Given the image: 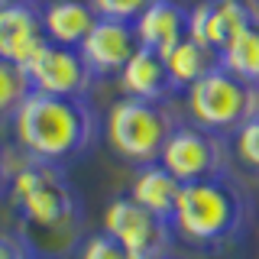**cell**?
<instances>
[{
    "label": "cell",
    "instance_id": "cell-1",
    "mask_svg": "<svg viewBox=\"0 0 259 259\" xmlns=\"http://www.w3.org/2000/svg\"><path fill=\"white\" fill-rule=\"evenodd\" d=\"M16 210V233L36 259H68L84 243V210L62 165L23 152L7 188Z\"/></svg>",
    "mask_w": 259,
    "mask_h": 259
},
{
    "label": "cell",
    "instance_id": "cell-2",
    "mask_svg": "<svg viewBox=\"0 0 259 259\" xmlns=\"http://www.w3.org/2000/svg\"><path fill=\"white\" fill-rule=\"evenodd\" d=\"M13 140L29 159L68 168L88 156L101 133L97 110L88 97H55L32 91L10 120Z\"/></svg>",
    "mask_w": 259,
    "mask_h": 259
},
{
    "label": "cell",
    "instance_id": "cell-3",
    "mask_svg": "<svg viewBox=\"0 0 259 259\" xmlns=\"http://www.w3.org/2000/svg\"><path fill=\"white\" fill-rule=\"evenodd\" d=\"M168 221H172L178 240H185L188 246L207 249V253H217L246 233L249 201L246 191L233 182V175L191 182L182 185Z\"/></svg>",
    "mask_w": 259,
    "mask_h": 259
},
{
    "label": "cell",
    "instance_id": "cell-4",
    "mask_svg": "<svg viewBox=\"0 0 259 259\" xmlns=\"http://www.w3.org/2000/svg\"><path fill=\"white\" fill-rule=\"evenodd\" d=\"M185 123L168 101H140V97H120L107 110V143L113 156L143 168L159 162L168 136L175 126Z\"/></svg>",
    "mask_w": 259,
    "mask_h": 259
},
{
    "label": "cell",
    "instance_id": "cell-5",
    "mask_svg": "<svg viewBox=\"0 0 259 259\" xmlns=\"http://www.w3.org/2000/svg\"><path fill=\"white\" fill-rule=\"evenodd\" d=\"M185 110L194 126L227 140L259 117V84H249L224 65H217L185 91Z\"/></svg>",
    "mask_w": 259,
    "mask_h": 259
},
{
    "label": "cell",
    "instance_id": "cell-6",
    "mask_svg": "<svg viewBox=\"0 0 259 259\" xmlns=\"http://www.w3.org/2000/svg\"><path fill=\"white\" fill-rule=\"evenodd\" d=\"M104 233H110L130 259H168L175 243L172 221L146 210L130 194H120L104 207Z\"/></svg>",
    "mask_w": 259,
    "mask_h": 259
},
{
    "label": "cell",
    "instance_id": "cell-7",
    "mask_svg": "<svg viewBox=\"0 0 259 259\" xmlns=\"http://www.w3.org/2000/svg\"><path fill=\"white\" fill-rule=\"evenodd\" d=\"M159 162L182 185L230 175V149H227V140L217 136V133H207V130H201V126H194L191 120H185V123L175 126V133L168 136Z\"/></svg>",
    "mask_w": 259,
    "mask_h": 259
},
{
    "label": "cell",
    "instance_id": "cell-8",
    "mask_svg": "<svg viewBox=\"0 0 259 259\" xmlns=\"http://www.w3.org/2000/svg\"><path fill=\"white\" fill-rule=\"evenodd\" d=\"M32 91L55 94V97H88L94 88V71L81 59L78 49L46 42L42 52L26 65Z\"/></svg>",
    "mask_w": 259,
    "mask_h": 259
},
{
    "label": "cell",
    "instance_id": "cell-9",
    "mask_svg": "<svg viewBox=\"0 0 259 259\" xmlns=\"http://www.w3.org/2000/svg\"><path fill=\"white\" fill-rule=\"evenodd\" d=\"M256 20L259 4L253 0H201L188 7V36L221 55L224 46Z\"/></svg>",
    "mask_w": 259,
    "mask_h": 259
},
{
    "label": "cell",
    "instance_id": "cell-10",
    "mask_svg": "<svg viewBox=\"0 0 259 259\" xmlns=\"http://www.w3.org/2000/svg\"><path fill=\"white\" fill-rule=\"evenodd\" d=\"M136 49H140V39H136L133 23L97 16L94 29L88 32V39L81 42L78 52L88 62V68L94 71V78H107L123 71V65L136 55Z\"/></svg>",
    "mask_w": 259,
    "mask_h": 259
},
{
    "label": "cell",
    "instance_id": "cell-11",
    "mask_svg": "<svg viewBox=\"0 0 259 259\" xmlns=\"http://www.w3.org/2000/svg\"><path fill=\"white\" fill-rule=\"evenodd\" d=\"M49 42L42 29V7L39 4H13L0 10V59L13 65H26L42 52Z\"/></svg>",
    "mask_w": 259,
    "mask_h": 259
},
{
    "label": "cell",
    "instance_id": "cell-12",
    "mask_svg": "<svg viewBox=\"0 0 259 259\" xmlns=\"http://www.w3.org/2000/svg\"><path fill=\"white\" fill-rule=\"evenodd\" d=\"M133 29L140 46L165 55L182 39H188V7H182L178 0H156L146 13L136 16Z\"/></svg>",
    "mask_w": 259,
    "mask_h": 259
},
{
    "label": "cell",
    "instance_id": "cell-13",
    "mask_svg": "<svg viewBox=\"0 0 259 259\" xmlns=\"http://www.w3.org/2000/svg\"><path fill=\"white\" fill-rule=\"evenodd\" d=\"M123 97H140V101H168L175 94L172 81L165 71V59L152 49L140 46L136 55L123 65V71L117 75Z\"/></svg>",
    "mask_w": 259,
    "mask_h": 259
},
{
    "label": "cell",
    "instance_id": "cell-14",
    "mask_svg": "<svg viewBox=\"0 0 259 259\" xmlns=\"http://www.w3.org/2000/svg\"><path fill=\"white\" fill-rule=\"evenodd\" d=\"M94 23L97 13L88 0H49V4H42V29L52 46L81 49Z\"/></svg>",
    "mask_w": 259,
    "mask_h": 259
},
{
    "label": "cell",
    "instance_id": "cell-15",
    "mask_svg": "<svg viewBox=\"0 0 259 259\" xmlns=\"http://www.w3.org/2000/svg\"><path fill=\"white\" fill-rule=\"evenodd\" d=\"M178 191H182V182H178L162 162L136 168V178H133V185H130V198H133L136 204H143L146 210L159 214V217H172Z\"/></svg>",
    "mask_w": 259,
    "mask_h": 259
},
{
    "label": "cell",
    "instance_id": "cell-16",
    "mask_svg": "<svg viewBox=\"0 0 259 259\" xmlns=\"http://www.w3.org/2000/svg\"><path fill=\"white\" fill-rule=\"evenodd\" d=\"M165 71H168V81H172L175 91H188L194 81H201L207 71H214L221 65V55L214 49L201 46L198 39H182L175 49H168L165 55Z\"/></svg>",
    "mask_w": 259,
    "mask_h": 259
},
{
    "label": "cell",
    "instance_id": "cell-17",
    "mask_svg": "<svg viewBox=\"0 0 259 259\" xmlns=\"http://www.w3.org/2000/svg\"><path fill=\"white\" fill-rule=\"evenodd\" d=\"M221 65L227 71H233L237 78L259 84V20L249 23L246 29H240L221 52Z\"/></svg>",
    "mask_w": 259,
    "mask_h": 259
},
{
    "label": "cell",
    "instance_id": "cell-18",
    "mask_svg": "<svg viewBox=\"0 0 259 259\" xmlns=\"http://www.w3.org/2000/svg\"><path fill=\"white\" fill-rule=\"evenodd\" d=\"M32 94L29 75L23 65H13L7 59H0V123L13 120V113L20 110V104Z\"/></svg>",
    "mask_w": 259,
    "mask_h": 259
},
{
    "label": "cell",
    "instance_id": "cell-19",
    "mask_svg": "<svg viewBox=\"0 0 259 259\" xmlns=\"http://www.w3.org/2000/svg\"><path fill=\"white\" fill-rule=\"evenodd\" d=\"M94 7L97 16L104 20H123V23H136V16L146 13L156 0H88Z\"/></svg>",
    "mask_w": 259,
    "mask_h": 259
},
{
    "label": "cell",
    "instance_id": "cell-20",
    "mask_svg": "<svg viewBox=\"0 0 259 259\" xmlns=\"http://www.w3.org/2000/svg\"><path fill=\"white\" fill-rule=\"evenodd\" d=\"M233 146H237L240 165H246L249 172L259 175V117L249 120L246 126L237 130V136H233Z\"/></svg>",
    "mask_w": 259,
    "mask_h": 259
},
{
    "label": "cell",
    "instance_id": "cell-21",
    "mask_svg": "<svg viewBox=\"0 0 259 259\" xmlns=\"http://www.w3.org/2000/svg\"><path fill=\"white\" fill-rule=\"evenodd\" d=\"M78 259H130V253L110 237V233L101 230V233L84 237V243H81V249H78Z\"/></svg>",
    "mask_w": 259,
    "mask_h": 259
},
{
    "label": "cell",
    "instance_id": "cell-22",
    "mask_svg": "<svg viewBox=\"0 0 259 259\" xmlns=\"http://www.w3.org/2000/svg\"><path fill=\"white\" fill-rule=\"evenodd\" d=\"M0 259H36L16 230H0Z\"/></svg>",
    "mask_w": 259,
    "mask_h": 259
},
{
    "label": "cell",
    "instance_id": "cell-23",
    "mask_svg": "<svg viewBox=\"0 0 259 259\" xmlns=\"http://www.w3.org/2000/svg\"><path fill=\"white\" fill-rule=\"evenodd\" d=\"M20 159H23L20 146H4L0 143V194H7V188H10V175H13V168L20 165Z\"/></svg>",
    "mask_w": 259,
    "mask_h": 259
},
{
    "label": "cell",
    "instance_id": "cell-24",
    "mask_svg": "<svg viewBox=\"0 0 259 259\" xmlns=\"http://www.w3.org/2000/svg\"><path fill=\"white\" fill-rule=\"evenodd\" d=\"M13 4H36V0H0V10H4V7H13Z\"/></svg>",
    "mask_w": 259,
    "mask_h": 259
},
{
    "label": "cell",
    "instance_id": "cell-25",
    "mask_svg": "<svg viewBox=\"0 0 259 259\" xmlns=\"http://www.w3.org/2000/svg\"><path fill=\"white\" fill-rule=\"evenodd\" d=\"M253 4H259V0H253Z\"/></svg>",
    "mask_w": 259,
    "mask_h": 259
}]
</instances>
